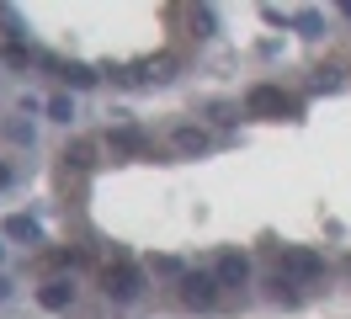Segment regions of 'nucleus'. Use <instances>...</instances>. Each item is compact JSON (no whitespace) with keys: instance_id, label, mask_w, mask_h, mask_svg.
Returning <instances> with one entry per match:
<instances>
[{"instance_id":"nucleus-1","label":"nucleus","mask_w":351,"mask_h":319,"mask_svg":"<svg viewBox=\"0 0 351 319\" xmlns=\"http://www.w3.org/2000/svg\"><path fill=\"white\" fill-rule=\"evenodd\" d=\"M282 276H293V282H314V276H325V255L293 245V250H282Z\"/></svg>"},{"instance_id":"nucleus-2","label":"nucleus","mask_w":351,"mask_h":319,"mask_svg":"<svg viewBox=\"0 0 351 319\" xmlns=\"http://www.w3.org/2000/svg\"><path fill=\"white\" fill-rule=\"evenodd\" d=\"M107 298H117V303H128V298H138V287H144V272L138 266H128V261H117V266H107Z\"/></svg>"},{"instance_id":"nucleus-3","label":"nucleus","mask_w":351,"mask_h":319,"mask_svg":"<svg viewBox=\"0 0 351 319\" xmlns=\"http://www.w3.org/2000/svg\"><path fill=\"white\" fill-rule=\"evenodd\" d=\"M287 106H293V102H287L277 85H256V91L245 96V112H250V117H282Z\"/></svg>"},{"instance_id":"nucleus-4","label":"nucleus","mask_w":351,"mask_h":319,"mask_svg":"<svg viewBox=\"0 0 351 319\" xmlns=\"http://www.w3.org/2000/svg\"><path fill=\"white\" fill-rule=\"evenodd\" d=\"M181 298H186L192 309H213V298H219V276L186 272V276H181Z\"/></svg>"},{"instance_id":"nucleus-5","label":"nucleus","mask_w":351,"mask_h":319,"mask_svg":"<svg viewBox=\"0 0 351 319\" xmlns=\"http://www.w3.org/2000/svg\"><path fill=\"white\" fill-rule=\"evenodd\" d=\"M219 287H245V276H250V261H245L240 250H229V255H219Z\"/></svg>"},{"instance_id":"nucleus-6","label":"nucleus","mask_w":351,"mask_h":319,"mask_svg":"<svg viewBox=\"0 0 351 319\" xmlns=\"http://www.w3.org/2000/svg\"><path fill=\"white\" fill-rule=\"evenodd\" d=\"M38 303L59 314V309H69V303H75V287H69L64 276H53V282H43V287H38Z\"/></svg>"},{"instance_id":"nucleus-7","label":"nucleus","mask_w":351,"mask_h":319,"mask_svg":"<svg viewBox=\"0 0 351 319\" xmlns=\"http://www.w3.org/2000/svg\"><path fill=\"white\" fill-rule=\"evenodd\" d=\"M5 234H11V239H38V224H32L27 213H11V218H5Z\"/></svg>"},{"instance_id":"nucleus-8","label":"nucleus","mask_w":351,"mask_h":319,"mask_svg":"<svg viewBox=\"0 0 351 319\" xmlns=\"http://www.w3.org/2000/svg\"><path fill=\"white\" fill-rule=\"evenodd\" d=\"M176 144L192 154V149H208V133H202V128H176Z\"/></svg>"},{"instance_id":"nucleus-9","label":"nucleus","mask_w":351,"mask_h":319,"mask_svg":"<svg viewBox=\"0 0 351 319\" xmlns=\"http://www.w3.org/2000/svg\"><path fill=\"white\" fill-rule=\"evenodd\" d=\"M64 80L75 85V91H90V85H96V75H90L86 64H69V69H64Z\"/></svg>"},{"instance_id":"nucleus-10","label":"nucleus","mask_w":351,"mask_h":319,"mask_svg":"<svg viewBox=\"0 0 351 319\" xmlns=\"http://www.w3.org/2000/svg\"><path fill=\"white\" fill-rule=\"evenodd\" d=\"M48 117H53V123H69V117H75V102H69V96H53V102H48Z\"/></svg>"},{"instance_id":"nucleus-11","label":"nucleus","mask_w":351,"mask_h":319,"mask_svg":"<svg viewBox=\"0 0 351 319\" xmlns=\"http://www.w3.org/2000/svg\"><path fill=\"white\" fill-rule=\"evenodd\" d=\"M112 149H133V154H138V149H144V133L123 128V133H112Z\"/></svg>"},{"instance_id":"nucleus-12","label":"nucleus","mask_w":351,"mask_h":319,"mask_svg":"<svg viewBox=\"0 0 351 319\" xmlns=\"http://www.w3.org/2000/svg\"><path fill=\"white\" fill-rule=\"evenodd\" d=\"M5 64H11V69H27V64H32V54H27L22 43H11V48H5Z\"/></svg>"},{"instance_id":"nucleus-13","label":"nucleus","mask_w":351,"mask_h":319,"mask_svg":"<svg viewBox=\"0 0 351 319\" xmlns=\"http://www.w3.org/2000/svg\"><path fill=\"white\" fill-rule=\"evenodd\" d=\"M271 293H277V298H298V282L277 272V276H271Z\"/></svg>"},{"instance_id":"nucleus-14","label":"nucleus","mask_w":351,"mask_h":319,"mask_svg":"<svg viewBox=\"0 0 351 319\" xmlns=\"http://www.w3.org/2000/svg\"><path fill=\"white\" fill-rule=\"evenodd\" d=\"M64 165H75V170H86V165H90V149H86V144H75V149H64Z\"/></svg>"},{"instance_id":"nucleus-15","label":"nucleus","mask_w":351,"mask_h":319,"mask_svg":"<svg viewBox=\"0 0 351 319\" xmlns=\"http://www.w3.org/2000/svg\"><path fill=\"white\" fill-rule=\"evenodd\" d=\"M0 187H11V165H0Z\"/></svg>"},{"instance_id":"nucleus-16","label":"nucleus","mask_w":351,"mask_h":319,"mask_svg":"<svg viewBox=\"0 0 351 319\" xmlns=\"http://www.w3.org/2000/svg\"><path fill=\"white\" fill-rule=\"evenodd\" d=\"M5 293H11V282H5V276H0V298H5Z\"/></svg>"}]
</instances>
